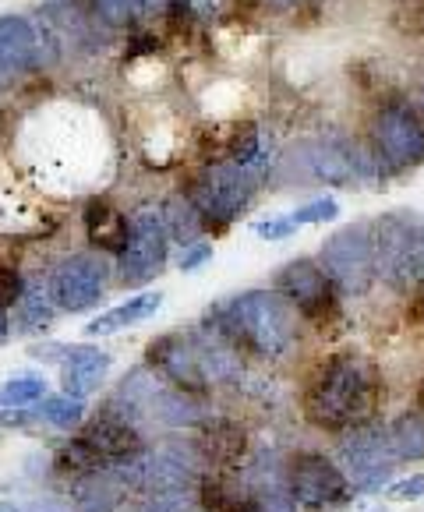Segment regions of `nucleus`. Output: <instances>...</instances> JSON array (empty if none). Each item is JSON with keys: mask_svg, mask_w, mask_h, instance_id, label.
Listing matches in <instances>:
<instances>
[{"mask_svg": "<svg viewBox=\"0 0 424 512\" xmlns=\"http://www.w3.org/2000/svg\"><path fill=\"white\" fill-rule=\"evenodd\" d=\"M159 216H163V226H167V237L181 244V248L202 241L205 223H202V216H198L195 205L188 202V195H174L163 209H159Z\"/></svg>", "mask_w": 424, "mask_h": 512, "instance_id": "5701e85b", "label": "nucleus"}, {"mask_svg": "<svg viewBox=\"0 0 424 512\" xmlns=\"http://www.w3.org/2000/svg\"><path fill=\"white\" fill-rule=\"evenodd\" d=\"M205 262H212V244H205V241H198V244H188V248H181V269L184 272H195V269H202Z\"/></svg>", "mask_w": 424, "mask_h": 512, "instance_id": "2f4dec72", "label": "nucleus"}, {"mask_svg": "<svg viewBox=\"0 0 424 512\" xmlns=\"http://www.w3.org/2000/svg\"><path fill=\"white\" fill-rule=\"evenodd\" d=\"M371 135H375V156L389 170H407V166L424 163V117L403 99H393L375 113Z\"/></svg>", "mask_w": 424, "mask_h": 512, "instance_id": "6e6552de", "label": "nucleus"}, {"mask_svg": "<svg viewBox=\"0 0 424 512\" xmlns=\"http://www.w3.org/2000/svg\"><path fill=\"white\" fill-rule=\"evenodd\" d=\"M57 57L53 39L43 36L25 15H0V82L32 64H50Z\"/></svg>", "mask_w": 424, "mask_h": 512, "instance_id": "ddd939ff", "label": "nucleus"}, {"mask_svg": "<svg viewBox=\"0 0 424 512\" xmlns=\"http://www.w3.org/2000/svg\"><path fill=\"white\" fill-rule=\"evenodd\" d=\"M85 234L96 244L99 251H110V255H121L128 248L131 237V219L124 216L117 205L106 202H89L85 205Z\"/></svg>", "mask_w": 424, "mask_h": 512, "instance_id": "a211bd4d", "label": "nucleus"}, {"mask_svg": "<svg viewBox=\"0 0 424 512\" xmlns=\"http://www.w3.org/2000/svg\"><path fill=\"white\" fill-rule=\"evenodd\" d=\"M149 368L156 375L170 378L181 392H205L202 368H198V350H195V332H167L149 343Z\"/></svg>", "mask_w": 424, "mask_h": 512, "instance_id": "4468645a", "label": "nucleus"}, {"mask_svg": "<svg viewBox=\"0 0 424 512\" xmlns=\"http://www.w3.org/2000/svg\"><path fill=\"white\" fill-rule=\"evenodd\" d=\"M96 15L103 18L110 29H124L142 15V4L138 0H96Z\"/></svg>", "mask_w": 424, "mask_h": 512, "instance_id": "bb28decb", "label": "nucleus"}, {"mask_svg": "<svg viewBox=\"0 0 424 512\" xmlns=\"http://www.w3.org/2000/svg\"><path fill=\"white\" fill-rule=\"evenodd\" d=\"M273 294H280L294 311H301L311 322H322L326 315H333V294L326 272L318 269V262L311 258H294L290 265H283L273 279Z\"/></svg>", "mask_w": 424, "mask_h": 512, "instance_id": "f8f14e48", "label": "nucleus"}, {"mask_svg": "<svg viewBox=\"0 0 424 512\" xmlns=\"http://www.w3.org/2000/svg\"><path fill=\"white\" fill-rule=\"evenodd\" d=\"M280 4H297V0H280Z\"/></svg>", "mask_w": 424, "mask_h": 512, "instance_id": "58836bf2", "label": "nucleus"}, {"mask_svg": "<svg viewBox=\"0 0 424 512\" xmlns=\"http://www.w3.org/2000/svg\"><path fill=\"white\" fill-rule=\"evenodd\" d=\"M421 110H424V85H421Z\"/></svg>", "mask_w": 424, "mask_h": 512, "instance_id": "4c0bfd02", "label": "nucleus"}, {"mask_svg": "<svg viewBox=\"0 0 424 512\" xmlns=\"http://www.w3.org/2000/svg\"><path fill=\"white\" fill-rule=\"evenodd\" d=\"M389 445H393L396 460H424V417L417 410H403L393 424H389Z\"/></svg>", "mask_w": 424, "mask_h": 512, "instance_id": "b1692460", "label": "nucleus"}, {"mask_svg": "<svg viewBox=\"0 0 424 512\" xmlns=\"http://www.w3.org/2000/svg\"><path fill=\"white\" fill-rule=\"evenodd\" d=\"M379 403V375L364 357L333 354L318 364L304 389V417L315 428H361Z\"/></svg>", "mask_w": 424, "mask_h": 512, "instance_id": "f257e3e1", "label": "nucleus"}, {"mask_svg": "<svg viewBox=\"0 0 424 512\" xmlns=\"http://www.w3.org/2000/svg\"><path fill=\"white\" fill-rule=\"evenodd\" d=\"M205 329L223 336L234 350H248L258 357H276L290 354L297 343V318L294 308L273 290H248V294L230 297L216 311H209Z\"/></svg>", "mask_w": 424, "mask_h": 512, "instance_id": "f03ea898", "label": "nucleus"}, {"mask_svg": "<svg viewBox=\"0 0 424 512\" xmlns=\"http://www.w3.org/2000/svg\"><path fill=\"white\" fill-rule=\"evenodd\" d=\"M8 339H11V318L4 315V308H0V350L8 347Z\"/></svg>", "mask_w": 424, "mask_h": 512, "instance_id": "f704fd0d", "label": "nucleus"}, {"mask_svg": "<svg viewBox=\"0 0 424 512\" xmlns=\"http://www.w3.org/2000/svg\"><path fill=\"white\" fill-rule=\"evenodd\" d=\"M382 491H386L389 502H417V498H424V474L403 477V481H389Z\"/></svg>", "mask_w": 424, "mask_h": 512, "instance_id": "c85d7f7f", "label": "nucleus"}, {"mask_svg": "<svg viewBox=\"0 0 424 512\" xmlns=\"http://www.w3.org/2000/svg\"><path fill=\"white\" fill-rule=\"evenodd\" d=\"M336 216H340V205H336V198H315V202H308V205H297V209L290 212V223H294V226L333 223Z\"/></svg>", "mask_w": 424, "mask_h": 512, "instance_id": "cd10ccee", "label": "nucleus"}, {"mask_svg": "<svg viewBox=\"0 0 424 512\" xmlns=\"http://www.w3.org/2000/svg\"><path fill=\"white\" fill-rule=\"evenodd\" d=\"M78 442L96 452L103 463H124L145 452V438H142V431H138V424L124 421L114 410L92 417V421L78 431Z\"/></svg>", "mask_w": 424, "mask_h": 512, "instance_id": "2eb2a0df", "label": "nucleus"}, {"mask_svg": "<svg viewBox=\"0 0 424 512\" xmlns=\"http://www.w3.org/2000/svg\"><path fill=\"white\" fill-rule=\"evenodd\" d=\"M46 294L53 308L89 311L106 297V262L96 255H71L57 262L46 276Z\"/></svg>", "mask_w": 424, "mask_h": 512, "instance_id": "9b49d317", "label": "nucleus"}, {"mask_svg": "<svg viewBox=\"0 0 424 512\" xmlns=\"http://www.w3.org/2000/svg\"><path fill=\"white\" fill-rule=\"evenodd\" d=\"M220 8H223V0H188V11L198 18H212Z\"/></svg>", "mask_w": 424, "mask_h": 512, "instance_id": "473e14b6", "label": "nucleus"}, {"mask_svg": "<svg viewBox=\"0 0 424 512\" xmlns=\"http://www.w3.org/2000/svg\"><path fill=\"white\" fill-rule=\"evenodd\" d=\"M159 308H163V294H159V290H145V294L128 297L124 304H117V308L103 311L99 318L85 322V336H114V332L131 329V325H142L145 318H152Z\"/></svg>", "mask_w": 424, "mask_h": 512, "instance_id": "6ab92c4d", "label": "nucleus"}, {"mask_svg": "<svg viewBox=\"0 0 424 512\" xmlns=\"http://www.w3.org/2000/svg\"><path fill=\"white\" fill-rule=\"evenodd\" d=\"M375 248V276H382L389 287L410 290L424 283V223L403 212H389L375 223L371 234Z\"/></svg>", "mask_w": 424, "mask_h": 512, "instance_id": "7ed1b4c3", "label": "nucleus"}, {"mask_svg": "<svg viewBox=\"0 0 424 512\" xmlns=\"http://www.w3.org/2000/svg\"><path fill=\"white\" fill-rule=\"evenodd\" d=\"M53 301L46 294V287L39 283H25L22 297L15 301V332L22 336H36V332H46L53 325Z\"/></svg>", "mask_w": 424, "mask_h": 512, "instance_id": "4be33fe9", "label": "nucleus"}, {"mask_svg": "<svg viewBox=\"0 0 424 512\" xmlns=\"http://www.w3.org/2000/svg\"><path fill=\"white\" fill-rule=\"evenodd\" d=\"M283 474H287L290 498L304 509H333L350 498V484L343 470L322 452H297L287 460Z\"/></svg>", "mask_w": 424, "mask_h": 512, "instance_id": "1a4fd4ad", "label": "nucleus"}, {"mask_svg": "<svg viewBox=\"0 0 424 512\" xmlns=\"http://www.w3.org/2000/svg\"><path fill=\"white\" fill-rule=\"evenodd\" d=\"M329 287L343 297H364L375 283V248H371V230L364 223L343 226L322 244V262Z\"/></svg>", "mask_w": 424, "mask_h": 512, "instance_id": "39448f33", "label": "nucleus"}, {"mask_svg": "<svg viewBox=\"0 0 424 512\" xmlns=\"http://www.w3.org/2000/svg\"><path fill=\"white\" fill-rule=\"evenodd\" d=\"M0 512H18V509H11V505H0Z\"/></svg>", "mask_w": 424, "mask_h": 512, "instance_id": "e433bc0d", "label": "nucleus"}, {"mask_svg": "<svg viewBox=\"0 0 424 512\" xmlns=\"http://www.w3.org/2000/svg\"><path fill=\"white\" fill-rule=\"evenodd\" d=\"M36 414L43 424H50V428H61V431H75L82 428L85 421V403L75 400V396H43V400L36 403Z\"/></svg>", "mask_w": 424, "mask_h": 512, "instance_id": "393cba45", "label": "nucleus"}, {"mask_svg": "<svg viewBox=\"0 0 424 512\" xmlns=\"http://www.w3.org/2000/svg\"><path fill=\"white\" fill-rule=\"evenodd\" d=\"M138 4H142V11H145V15H156V11L170 8V0H138Z\"/></svg>", "mask_w": 424, "mask_h": 512, "instance_id": "c9c22d12", "label": "nucleus"}, {"mask_svg": "<svg viewBox=\"0 0 424 512\" xmlns=\"http://www.w3.org/2000/svg\"><path fill=\"white\" fill-rule=\"evenodd\" d=\"M255 234L262 241H287L290 234H297V226L290 223V216H269V219H258Z\"/></svg>", "mask_w": 424, "mask_h": 512, "instance_id": "c756f323", "label": "nucleus"}, {"mask_svg": "<svg viewBox=\"0 0 424 512\" xmlns=\"http://www.w3.org/2000/svg\"><path fill=\"white\" fill-rule=\"evenodd\" d=\"M22 276H18L15 269H8V265H0V308H11V304L22 297Z\"/></svg>", "mask_w": 424, "mask_h": 512, "instance_id": "7c9ffc66", "label": "nucleus"}, {"mask_svg": "<svg viewBox=\"0 0 424 512\" xmlns=\"http://www.w3.org/2000/svg\"><path fill=\"white\" fill-rule=\"evenodd\" d=\"M46 396L43 375H15L0 385V410H29Z\"/></svg>", "mask_w": 424, "mask_h": 512, "instance_id": "a878e982", "label": "nucleus"}, {"mask_svg": "<svg viewBox=\"0 0 424 512\" xmlns=\"http://www.w3.org/2000/svg\"><path fill=\"white\" fill-rule=\"evenodd\" d=\"M195 445L209 467H234L244 456V431L227 421L205 424L202 442H195Z\"/></svg>", "mask_w": 424, "mask_h": 512, "instance_id": "412c9836", "label": "nucleus"}, {"mask_svg": "<svg viewBox=\"0 0 424 512\" xmlns=\"http://www.w3.org/2000/svg\"><path fill=\"white\" fill-rule=\"evenodd\" d=\"M375 152L361 149L354 142L343 138H326V142L301 145L297 152H290L294 170H301V181H322V184H354V181H371L379 174L375 166Z\"/></svg>", "mask_w": 424, "mask_h": 512, "instance_id": "0eeeda50", "label": "nucleus"}, {"mask_svg": "<svg viewBox=\"0 0 424 512\" xmlns=\"http://www.w3.org/2000/svg\"><path fill=\"white\" fill-rule=\"evenodd\" d=\"M287 463H280L276 456H258L248 470H244V484L251 488V495L258 498V512H297V502L287 491Z\"/></svg>", "mask_w": 424, "mask_h": 512, "instance_id": "f3484780", "label": "nucleus"}, {"mask_svg": "<svg viewBox=\"0 0 424 512\" xmlns=\"http://www.w3.org/2000/svg\"><path fill=\"white\" fill-rule=\"evenodd\" d=\"M18 512H75V509H68L64 502H53V498H36V502H29Z\"/></svg>", "mask_w": 424, "mask_h": 512, "instance_id": "72a5a7b5", "label": "nucleus"}, {"mask_svg": "<svg viewBox=\"0 0 424 512\" xmlns=\"http://www.w3.org/2000/svg\"><path fill=\"white\" fill-rule=\"evenodd\" d=\"M421 407H424V385H421Z\"/></svg>", "mask_w": 424, "mask_h": 512, "instance_id": "ea45409f", "label": "nucleus"}, {"mask_svg": "<svg viewBox=\"0 0 424 512\" xmlns=\"http://www.w3.org/2000/svg\"><path fill=\"white\" fill-rule=\"evenodd\" d=\"M340 460L343 477H347L350 491L361 495H375L382 491L396 474V452L389 445V435L382 428H350L340 438Z\"/></svg>", "mask_w": 424, "mask_h": 512, "instance_id": "423d86ee", "label": "nucleus"}, {"mask_svg": "<svg viewBox=\"0 0 424 512\" xmlns=\"http://www.w3.org/2000/svg\"><path fill=\"white\" fill-rule=\"evenodd\" d=\"M198 502L202 512H258V498L251 495L248 484L227 481V477H202Z\"/></svg>", "mask_w": 424, "mask_h": 512, "instance_id": "aec40b11", "label": "nucleus"}, {"mask_svg": "<svg viewBox=\"0 0 424 512\" xmlns=\"http://www.w3.org/2000/svg\"><path fill=\"white\" fill-rule=\"evenodd\" d=\"M167 226L159 209H142L131 216V237L128 248L121 251V279L124 287H145L163 272L167 265Z\"/></svg>", "mask_w": 424, "mask_h": 512, "instance_id": "9d476101", "label": "nucleus"}, {"mask_svg": "<svg viewBox=\"0 0 424 512\" xmlns=\"http://www.w3.org/2000/svg\"><path fill=\"white\" fill-rule=\"evenodd\" d=\"M110 354L99 347H64L61 357V392L75 400H89L110 375Z\"/></svg>", "mask_w": 424, "mask_h": 512, "instance_id": "dca6fc26", "label": "nucleus"}, {"mask_svg": "<svg viewBox=\"0 0 424 512\" xmlns=\"http://www.w3.org/2000/svg\"><path fill=\"white\" fill-rule=\"evenodd\" d=\"M258 177H251L248 170H241L237 163H212L195 177L188 191V202L198 209L205 230H227L234 219H241V212L251 205L258 191Z\"/></svg>", "mask_w": 424, "mask_h": 512, "instance_id": "20e7f679", "label": "nucleus"}]
</instances>
